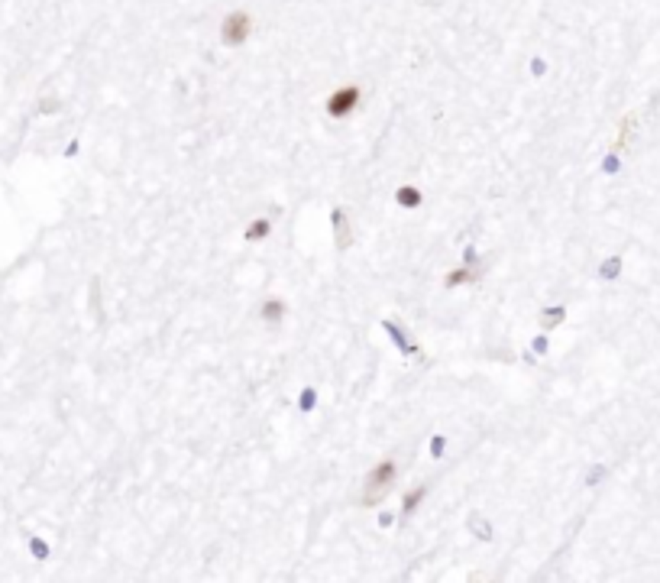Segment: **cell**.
<instances>
[{
	"instance_id": "6da1fadb",
	"label": "cell",
	"mask_w": 660,
	"mask_h": 583,
	"mask_svg": "<svg viewBox=\"0 0 660 583\" xmlns=\"http://www.w3.org/2000/svg\"><path fill=\"white\" fill-rule=\"evenodd\" d=\"M253 36V17L246 10H237V13H227L224 23H220V39L227 46H243L246 39Z\"/></svg>"
},
{
	"instance_id": "7a4b0ae2",
	"label": "cell",
	"mask_w": 660,
	"mask_h": 583,
	"mask_svg": "<svg viewBox=\"0 0 660 583\" xmlns=\"http://www.w3.org/2000/svg\"><path fill=\"white\" fill-rule=\"evenodd\" d=\"M392 480H395V464L392 460H385V464H379L369 474V480H366V502L373 506V502H379L385 492H389V486H392Z\"/></svg>"
},
{
	"instance_id": "3957f363",
	"label": "cell",
	"mask_w": 660,
	"mask_h": 583,
	"mask_svg": "<svg viewBox=\"0 0 660 583\" xmlns=\"http://www.w3.org/2000/svg\"><path fill=\"white\" fill-rule=\"evenodd\" d=\"M356 104H359V88H340V91H334L330 94V101H327V114L330 117H350L356 110Z\"/></svg>"
}]
</instances>
